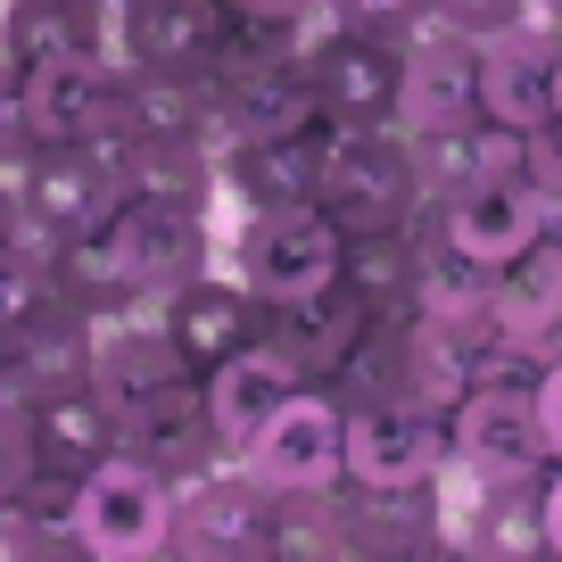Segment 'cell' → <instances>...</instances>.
Returning a JSON list of instances; mask_svg holds the SVG:
<instances>
[{
    "label": "cell",
    "mask_w": 562,
    "mask_h": 562,
    "mask_svg": "<svg viewBox=\"0 0 562 562\" xmlns=\"http://www.w3.org/2000/svg\"><path fill=\"white\" fill-rule=\"evenodd\" d=\"M18 207L34 224H50L58 240L67 232H100L108 215L124 207V182H116V158L100 140H50L18 166Z\"/></svg>",
    "instance_id": "obj_9"
},
{
    "label": "cell",
    "mask_w": 562,
    "mask_h": 562,
    "mask_svg": "<svg viewBox=\"0 0 562 562\" xmlns=\"http://www.w3.org/2000/svg\"><path fill=\"white\" fill-rule=\"evenodd\" d=\"M224 9H248V18H290V25H315L323 0H224Z\"/></svg>",
    "instance_id": "obj_40"
},
{
    "label": "cell",
    "mask_w": 562,
    "mask_h": 562,
    "mask_svg": "<svg viewBox=\"0 0 562 562\" xmlns=\"http://www.w3.org/2000/svg\"><path fill=\"white\" fill-rule=\"evenodd\" d=\"M306 75H315L323 124H397V91H405V42L397 34H364V25H306Z\"/></svg>",
    "instance_id": "obj_4"
},
{
    "label": "cell",
    "mask_w": 562,
    "mask_h": 562,
    "mask_svg": "<svg viewBox=\"0 0 562 562\" xmlns=\"http://www.w3.org/2000/svg\"><path fill=\"white\" fill-rule=\"evenodd\" d=\"M18 175H9V166H0V248H9V232H18Z\"/></svg>",
    "instance_id": "obj_41"
},
{
    "label": "cell",
    "mask_w": 562,
    "mask_h": 562,
    "mask_svg": "<svg viewBox=\"0 0 562 562\" xmlns=\"http://www.w3.org/2000/svg\"><path fill=\"white\" fill-rule=\"evenodd\" d=\"M480 116V42L456 25H422L405 42V91H397V124L405 133H447V124Z\"/></svg>",
    "instance_id": "obj_16"
},
{
    "label": "cell",
    "mask_w": 562,
    "mask_h": 562,
    "mask_svg": "<svg viewBox=\"0 0 562 562\" xmlns=\"http://www.w3.org/2000/svg\"><path fill=\"white\" fill-rule=\"evenodd\" d=\"M414 166H422V191L430 199L472 191V182H529V133L480 108V116L447 124V133H422Z\"/></svg>",
    "instance_id": "obj_23"
},
{
    "label": "cell",
    "mask_w": 562,
    "mask_h": 562,
    "mask_svg": "<svg viewBox=\"0 0 562 562\" xmlns=\"http://www.w3.org/2000/svg\"><path fill=\"white\" fill-rule=\"evenodd\" d=\"M538 430H546V456L562 463V356L546 364V381H538Z\"/></svg>",
    "instance_id": "obj_39"
},
{
    "label": "cell",
    "mask_w": 562,
    "mask_h": 562,
    "mask_svg": "<svg viewBox=\"0 0 562 562\" xmlns=\"http://www.w3.org/2000/svg\"><path fill=\"white\" fill-rule=\"evenodd\" d=\"M554 67H562V34L546 18H521L505 34L480 42V108L505 124H546L554 116Z\"/></svg>",
    "instance_id": "obj_21"
},
{
    "label": "cell",
    "mask_w": 562,
    "mask_h": 562,
    "mask_svg": "<svg viewBox=\"0 0 562 562\" xmlns=\"http://www.w3.org/2000/svg\"><path fill=\"white\" fill-rule=\"evenodd\" d=\"M339 240L348 232L306 199V207H240L232 232V273L257 290V299H306V290H331L339 281Z\"/></svg>",
    "instance_id": "obj_3"
},
{
    "label": "cell",
    "mask_w": 562,
    "mask_h": 562,
    "mask_svg": "<svg viewBox=\"0 0 562 562\" xmlns=\"http://www.w3.org/2000/svg\"><path fill=\"white\" fill-rule=\"evenodd\" d=\"M34 414H25V397H0V505L18 496V480L34 472Z\"/></svg>",
    "instance_id": "obj_37"
},
{
    "label": "cell",
    "mask_w": 562,
    "mask_h": 562,
    "mask_svg": "<svg viewBox=\"0 0 562 562\" xmlns=\"http://www.w3.org/2000/svg\"><path fill=\"white\" fill-rule=\"evenodd\" d=\"M348 554L356 562H422L456 554V505H447V472L430 480H348Z\"/></svg>",
    "instance_id": "obj_8"
},
{
    "label": "cell",
    "mask_w": 562,
    "mask_h": 562,
    "mask_svg": "<svg viewBox=\"0 0 562 562\" xmlns=\"http://www.w3.org/2000/svg\"><path fill=\"white\" fill-rule=\"evenodd\" d=\"M34 149H50V133H42V108H34V75L0 58V166L18 175Z\"/></svg>",
    "instance_id": "obj_34"
},
{
    "label": "cell",
    "mask_w": 562,
    "mask_h": 562,
    "mask_svg": "<svg viewBox=\"0 0 562 562\" xmlns=\"http://www.w3.org/2000/svg\"><path fill=\"white\" fill-rule=\"evenodd\" d=\"M546 480H554V463H546V472H513V480H472V496H463V513H456V554H472V562H546L554 554V538H546Z\"/></svg>",
    "instance_id": "obj_17"
},
{
    "label": "cell",
    "mask_w": 562,
    "mask_h": 562,
    "mask_svg": "<svg viewBox=\"0 0 562 562\" xmlns=\"http://www.w3.org/2000/svg\"><path fill=\"white\" fill-rule=\"evenodd\" d=\"M546 538H554V562H562V463H554V480H546Z\"/></svg>",
    "instance_id": "obj_42"
},
{
    "label": "cell",
    "mask_w": 562,
    "mask_h": 562,
    "mask_svg": "<svg viewBox=\"0 0 562 562\" xmlns=\"http://www.w3.org/2000/svg\"><path fill=\"white\" fill-rule=\"evenodd\" d=\"M158 323H166V339L182 348V364L191 372H215L224 356H240V348H257V290H248L240 273H191L182 290H166L158 299Z\"/></svg>",
    "instance_id": "obj_12"
},
{
    "label": "cell",
    "mask_w": 562,
    "mask_h": 562,
    "mask_svg": "<svg viewBox=\"0 0 562 562\" xmlns=\"http://www.w3.org/2000/svg\"><path fill=\"white\" fill-rule=\"evenodd\" d=\"M546 430H538V389H496L472 381V397L447 414V480H513L546 472Z\"/></svg>",
    "instance_id": "obj_7"
},
{
    "label": "cell",
    "mask_w": 562,
    "mask_h": 562,
    "mask_svg": "<svg viewBox=\"0 0 562 562\" xmlns=\"http://www.w3.org/2000/svg\"><path fill=\"white\" fill-rule=\"evenodd\" d=\"M34 108L50 140H100L116 149L133 133V67L124 58H67L34 75Z\"/></svg>",
    "instance_id": "obj_15"
},
{
    "label": "cell",
    "mask_w": 562,
    "mask_h": 562,
    "mask_svg": "<svg viewBox=\"0 0 562 562\" xmlns=\"http://www.w3.org/2000/svg\"><path fill=\"white\" fill-rule=\"evenodd\" d=\"M323 18H331V25H364V34L414 42L422 25H430V0H323Z\"/></svg>",
    "instance_id": "obj_35"
},
{
    "label": "cell",
    "mask_w": 562,
    "mask_h": 562,
    "mask_svg": "<svg viewBox=\"0 0 562 562\" xmlns=\"http://www.w3.org/2000/svg\"><path fill=\"white\" fill-rule=\"evenodd\" d=\"M50 306H58L50 265H42L34 248H18V240H9V248H0V339H9V331H25V323H34V315H50Z\"/></svg>",
    "instance_id": "obj_33"
},
{
    "label": "cell",
    "mask_w": 562,
    "mask_h": 562,
    "mask_svg": "<svg viewBox=\"0 0 562 562\" xmlns=\"http://www.w3.org/2000/svg\"><path fill=\"white\" fill-rule=\"evenodd\" d=\"M529 182L546 191V207L562 215V116L529 124Z\"/></svg>",
    "instance_id": "obj_38"
},
{
    "label": "cell",
    "mask_w": 562,
    "mask_h": 562,
    "mask_svg": "<svg viewBox=\"0 0 562 562\" xmlns=\"http://www.w3.org/2000/svg\"><path fill=\"white\" fill-rule=\"evenodd\" d=\"M299 372L281 364L273 348H240V356H224L215 372H199V397H207V422H215V447H224L232 463L257 447V430L281 414V405L299 397Z\"/></svg>",
    "instance_id": "obj_24"
},
{
    "label": "cell",
    "mask_w": 562,
    "mask_h": 562,
    "mask_svg": "<svg viewBox=\"0 0 562 562\" xmlns=\"http://www.w3.org/2000/svg\"><path fill=\"white\" fill-rule=\"evenodd\" d=\"M91 389H100L108 414H116V439L133 430V422H149V414H166V405L199 397V372L182 364V348L166 339L158 299L91 323Z\"/></svg>",
    "instance_id": "obj_2"
},
{
    "label": "cell",
    "mask_w": 562,
    "mask_h": 562,
    "mask_svg": "<svg viewBox=\"0 0 562 562\" xmlns=\"http://www.w3.org/2000/svg\"><path fill=\"white\" fill-rule=\"evenodd\" d=\"M50 290L75 306V315H91V323H108V315H124V306H149L140 299V273H133V257H124V240L116 232H67L58 240V257H50Z\"/></svg>",
    "instance_id": "obj_30"
},
{
    "label": "cell",
    "mask_w": 562,
    "mask_h": 562,
    "mask_svg": "<svg viewBox=\"0 0 562 562\" xmlns=\"http://www.w3.org/2000/svg\"><path fill=\"white\" fill-rule=\"evenodd\" d=\"M348 480H430L447 472V414L422 397H372V405H348V456H339Z\"/></svg>",
    "instance_id": "obj_10"
},
{
    "label": "cell",
    "mask_w": 562,
    "mask_h": 562,
    "mask_svg": "<svg viewBox=\"0 0 562 562\" xmlns=\"http://www.w3.org/2000/svg\"><path fill=\"white\" fill-rule=\"evenodd\" d=\"M372 306H356L348 290H306V299H257V348H273L306 389H323L339 372V356L356 348Z\"/></svg>",
    "instance_id": "obj_13"
},
{
    "label": "cell",
    "mask_w": 562,
    "mask_h": 562,
    "mask_svg": "<svg viewBox=\"0 0 562 562\" xmlns=\"http://www.w3.org/2000/svg\"><path fill=\"white\" fill-rule=\"evenodd\" d=\"M496 331L562 356V232H538L521 257L496 265Z\"/></svg>",
    "instance_id": "obj_28"
},
{
    "label": "cell",
    "mask_w": 562,
    "mask_h": 562,
    "mask_svg": "<svg viewBox=\"0 0 562 562\" xmlns=\"http://www.w3.org/2000/svg\"><path fill=\"white\" fill-rule=\"evenodd\" d=\"M315 207L339 232H381V224H414L430 207L414 166V133L405 124H331L323 133V182Z\"/></svg>",
    "instance_id": "obj_1"
},
{
    "label": "cell",
    "mask_w": 562,
    "mask_h": 562,
    "mask_svg": "<svg viewBox=\"0 0 562 562\" xmlns=\"http://www.w3.org/2000/svg\"><path fill=\"white\" fill-rule=\"evenodd\" d=\"M265 529H273V488L248 463H215V472L175 488V529L166 554L175 562H257Z\"/></svg>",
    "instance_id": "obj_5"
},
{
    "label": "cell",
    "mask_w": 562,
    "mask_h": 562,
    "mask_svg": "<svg viewBox=\"0 0 562 562\" xmlns=\"http://www.w3.org/2000/svg\"><path fill=\"white\" fill-rule=\"evenodd\" d=\"M124 456H140V463H158L166 480H199V472H215V463H232L224 447H215V422H207V397H182V405H166V414H149V422H133L124 430Z\"/></svg>",
    "instance_id": "obj_32"
},
{
    "label": "cell",
    "mask_w": 562,
    "mask_h": 562,
    "mask_svg": "<svg viewBox=\"0 0 562 562\" xmlns=\"http://www.w3.org/2000/svg\"><path fill=\"white\" fill-rule=\"evenodd\" d=\"M25 414H34V456L58 463V472H91V463L116 456V414H108V397L83 381H58V389H34L25 397Z\"/></svg>",
    "instance_id": "obj_27"
},
{
    "label": "cell",
    "mask_w": 562,
    "mask_h": 562,
    "mask_svg": "<svg viewBox=\"0 0 562 562\" xmlns=\"http://www.w3.org/2000/svg\"><path fill=\"white\" fill-rule=\"evenodd\" d=\"M339 456H348V414H339V397L331 389H299V397L257 430V447H248L240 463L265 488H323V480H339Z\"/></svg>",
    "instance_id": "obj_11"
},
{
    "label": "cell",
    "mask_w": 562,
    "mask_h": 562,
    "mask_svg": "<svg viewBox=\"0 0 562 562\" xmlns=\"http://www.w3.org/2000/svg\"><path fill=\"white\" fill-rule=\"evenodd\" d=\"M166 529H175V480L140 456H108L83 472V546L91 562H149L166 554Z\"/></svg>",
    "instance_id": "obj_6"
},
{
    "label": "cell",
    "mask_w": 562,
    "mask_h": 562,
    "mask_svg": "<svg viewBox=\"0 0 562 562\" xmlns=\"http://www.w3.org/2000/svg\"><path fill=\"white\" fill-rule=\"evenodd\" d=\"M554 232H562V224H554Z\"/></svg>",
    "instance_id": "obj_45"
},
{
    "label": "cell",
    "mask_w": 562,
    "mask_h": 562,
    "mask_svg": "<svg viewBox=\"0 0 562 562\" xmlns=\"http://www.w3.org/2000/svg\"><path fill=\"white\" fill-rule=\"evenodd\" d=\"M521 18H538V0H430V25H456V34H472V42L505 34V25H521Z\"/></svg>",
    "instance_id": "obj_36"
},
{
    "label": "cell",
    "mask_w": 562,
    "mask_h": 562,
    "mask_svg": "<svg viewBox=\"0 0 562 562\" xmlns=\"http://www.w3.org/2000/svg\"><path fill=\"white\" fill-rule=\"evenodd\" d=\"M323 133L331 124H306V133H240L215 149V182H224L240 207H306L323 182Z\"/></svg>",
    "instance_id": "obj_20"
},
{
    "label": "cell",
    "mask_w": 562,
    "mask_h": 562,
    "mask_svg": "<svg viewBox=\"0 0 562 562\" xmlns=\"http://www.w3.org/2000/svg\"><path fill=\"white\" fill-rule=\"evenodd\" d=\"M430 232H439V199H430L414 224L348 232V240H339V290H348L356 306H372V315H389V306H414V290H422V248H430Z\"/></svg>",
    "instance_id": "obj_25"
},
{
    "label": "cell",
    "mask_w": 562,
    "mask_h": 562,
    "mask_svg": "<svg viewBox=\"0 0 562 562\" xmlns=\"http://www.w3.org/2000/svg\"><path fill=\"white\" fill-rule=\"evenodd\" d=\"M405 372H414V306H389V315H364L356 348L339 356V372L323 389H331L339 414H348V405H372V397H414Z\"/></svg>",
    "instance_id": "obj_31"
},
{
    "label": "cell",
    "mask_w": 562,
    "mask_h": 562,
    "mask_svg": "<svg viewBox=\"0 0 562 562\" xmlns=\"http://www.w3.org/2000/svg\"><path fill=\"white\" fill-rule=\"evenodd\" d=\"M562 215L546 207L538 182H472V191H447L439 199V240L463 248V257H480L496 273L505 257H521L538 232H554Z\"/></svg>",
    "instance_id": "obj_19"
},
{
    "label": "cell",
    "mask_w": 562,
    "mask_h": 562,
    "mask_svg": "<svg viewBox=\"0 0 562 562\" xmlns=\"http://www.w3.org/2000/svg\"><path fill=\"white\" fill-rule=\"evenodd\" d=\"M215 100H224V133H306V124H323V100H315V75H306V50L273 58V67H248L232 75V83H215Z\"/></svg>",
    "instance_id": "obj_29"
},
{
    "label": "cell",
    "mask_w": 562,
    "mask_h": 562,
    "mask_svg": "<svg viewBox=\"0 0 562 562\" xmlns=\"http://www.w3.org/2000/svg\"><path fill=\"white\" fill-rule=\"evenodd\" d=\"M538 18H546V25H554V34H562V0H538Z\"/></svg>",
    "instance_id": "obj_43"
},
{
    "label": "cell",
    "mask_w": 562,
    "mask_h": 562,
    "mask_svg": "<svg viewBox=\"0 0 562 562\" xmlns=\"http://www.w3.org/2000/svg\"><path fill=\"white\" fill-rule=\"evenodd\" d=\"M224 0H116V58L140 75H207Z\"/></svg>",
    "instance_id": "obj_22"
},
{
    "label": "cell",
    "mask_w": 562,
    "mask_h": 562,
    "mask_svg": "<svg viewBox=\"0 0 562 562\" xmlns=\"http://www.w3.org/2000/svg\"><path fill=\"white\" fill-rule=\"evenodd\" d=\"M116 182H124V199H175V207H215V149L199 133H124L116 149Z\"/></svg>",
    "instance_id": "obj_26"
},
{
    "label": "cell",
    "mask_w": 562,
    "mask_h": 562,
    "mask_svg": "<svg viewBox=\"0 0 562 562\" xmlns=\"http://www.w3.org/2000/svg\"><path fill=\"white\" fill-rule=\"evenodd\" d=\"M554 116H562V67H554Z\"/></svg>",
    "instance_id": "obj_44"
},
{
    "label": "cell",
    "mask_w": 562,
    "mask_h": 562,
    "mask_svg": "<svg viewBox=\"0 0 562 562\" xmlns=\"http://www.w3.org/2000/svg\"><path fill=\"white\" fill-rule=\"evenodd\" d=\"M0 58L25 75L116 58V0H0Z\"/></svg>",
    "instance_id": "obj_18"
},
{
    "label": "cell",
    "mask_w": 562,
    "mask_h": 562,
    "mask_svg": "<svg viewBox=\"0 0 562 562\" xmlns=\"http://www.w3.org/2000/svg\"><path fill=\"white\" fill-rule=\"evenodd\" d=\"M108 232H116L124 257H133L140 299H166V290H182L191 273H207V265H215V224H207V207H175V199H124V207L108 215Z\"/></svg>",
    "instance_id": "obj_14"
}]
</instances>
